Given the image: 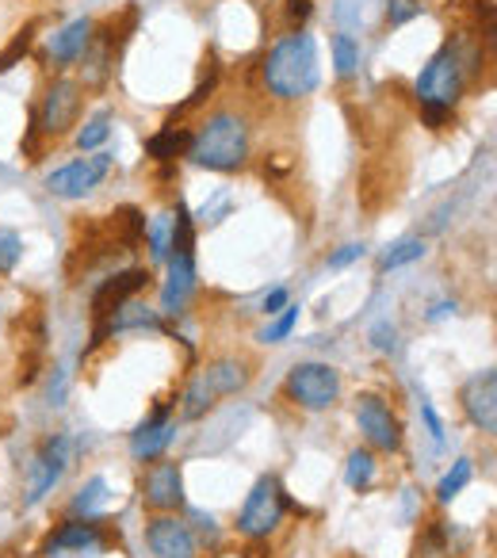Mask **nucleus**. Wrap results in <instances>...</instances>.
<instances>
[{
	"label": "nucleus",
	"instance_id": "1a4fd4ad",
	"mask_svg": "<svg viewBox=\"0 0 497 558\" xmlns=\"http://www.w3.org/2000/svg\"><path fill=\"white\" fill-rule=\"evenodd\" d=\"M149 271L146 268H126V271H116V276H108L96 288L93 295V322H96V333H93V349L96 344H104V326H108V318L119 311L123 303H131V299H138L142 291L149 288Z\"/></svg>",
	"mask_w": 497,
	"mask_h": 558
},
{
	"label": "nucleus",
	"instance_id": "6ab92c4d",
	"mask_svg": "<svg viewBox=\"0 0 497 558\" xmlns=\"http://www.w3.org/2000/svg\"><path fill=\"white\" fill-rule=\"evenodd\" d=\"M126 329H161V314L149 311L146 303H138V299H131V303H123L116 314L108 318V326H104V337L111 333H126Z\"/></svg>",
	"mask_w": 497,
	"mask_h": 558
},
{
	"label": "nucleus",
	"instance_id": "5701e85b",
	"mask_svg": "<svg viewBox=\"0 0 497 558\" xmlns=\"http://www.w3.org/2000/svg\"><path fill=\"white\" fill-rule=\"evenodd\" d=\"M104 501H108V478H88L85 486H81V494L73 497V517H96V512L104 509Z\"/></svg>",
	"mask_w": 497,
	"mask_h": 558
},
{
	"label": "nucleus",
	"instance_id": "412c9836",
	"mask_svg": "<svg viewBox=\"0 0 497 558\" xmlns=\"http://www.w3.org/2000/svg\"><path fill=\"white\" fill-rule=\"evenodd\" d=\"M215 402L218 398L207 390V383L199 379V372L187 379V387H184V395H180V417L184 421H199V417H207L210 410H215Z\"/></svg>",
	"mask_w": 497,
	"mask_h": 558
},
{
	"label": "nucleus",
	"instance_id": "c9c22d12",
	"mask_svg": "<svg viewBox=\"0 0 497 558\" xmlns=\"http://www.w3.org/2000/svg\"><path fill=\"white\" fill-rule=\"evenodd\" d=\"M311 0H288V20H291V27L299 32V24H306L311 20Z\"/></svg>",
	"mask_w": 497,
	"mask_h": 558
},
{
	"label": "nucleus",
	"instance_id": "4468645a",
	"mask_svg": "<svg viewBox=\"0 0 497 558\" xmlns=\"http://www.w3.org/2000/svg\"><path fill=\"white\" fill-rule=\"evenodd\" d=\"M104 524L108 520L100 517H70L65 524H58L54 532L47 535V543H43V555L54 558V555H65V550H104L108 547V539H104Z\"/></svg>",
	"mask_w": 497,
	"mask_h": 558
},
{
	"label": "nucleus",
	"instance_id": "20e7f679",
	"mask_svg": "<svg viewBox=\"0 0 497 558\" xmlns=\"http://www.w3.org/2000/svg\"><path fill=\"white\" fill-rule=\"evenodd\" d=\"M283 512H288V494H283L276 474H260L257 486L248 489L245 505L238 512V535L248 543H265L268 535L280 532Z\"/></svg>",
	"mask_w": 497,
	"mask_h": 558
},
{
	"label": "nucleus",
	"instance_id": "39448f33",
	"mask_svg": "<svg viewBox=\"0 0 497 558\" xmlns=\"http://www.w3.org/2000/svg\"><path fill=\"white\" fill-rule=\"evenodd\" d=\"M283 395H288V402H295L306 413L334 410L337 398H341V372L322 364V360H306V364H295L288 372Z\"/></svg>",
	"mask_w": 497,
	"mask_h": 558
},
{
	"label": "nucleus",
	"instance_id": "4c0bfd02",
	"mask_svg": "<svg viewBox=\"0 0 497 558\" xmlns=\"http://www.w3.org/2000/svg\"><path fill=\"white\" fill-rule=\"evenodd\" d=\"M375 349L379 352H395V329L383 322V326H375Z\"/></svg>",
	"mask_w": 497,
	"mask_h": 558
},
{
	"label": "nucleus",
	"instance_id": "c756f323",
	"mask_svg": "<svg viewBox=\"0 0 497 558\" xmlns=\"http://www.w3.org/2000/svg\"><path fill=\"white\" fill-rule=\"evenodd\" d=\"M20 256H24V241H20V233H12V230L0 226V276H9V271L20 264Z\"/></svg>",
	"mask_w": 497,
	"mask_h": 558
},
{
	"label": "nucleus",
	"instance_id": "c85d7f7f",
	"mask_svg": "<svg viewBox=\"0 0 497 558\" xmlns=\"http://www.w3.org/2000/svg\"><path fill=\"white\" fill-rule=\"evenodd\" d=\"M295 326H299V306H283L280 314H276V322L272 326L260 333V341H268V344H280V341H288L291 333H295Z\"/></svg>",
	"mask_w": 497,
	"mask_h": 558
},
{
	"label": "nucleus",
	"instance_id": "4be33fe9",
	"mask_svg": "<svg viewBox=\"0 0 497 558\" xmlns=\"http://www.w3.org/2000/svg\"><path fill=\"white\" fill-rule=\"evenodd\" d=\"M375 451L372 448H356L349 451V463H344V482H349V489H356V494H367L375 482Z\"/></svg>",
	"mask_w": 497,
	"mask_h": 558
},
{
	"label": "nucleus",
	"instance_id": "7ed1b4c3",
	"mask_svg": "<svg viewBox=\"0 0 497 558\" xmlns=\"http://www.w3.org/2000/svg\"><path fill=\"white\" fill-rule=\"evenodd\" d=\"M413 88H417L421 119H425L433 131H440L451 119V111H456V104L463 100V88H466V62L456 39H448L428 58Z\"/></svg>",
	"mask_w": 497,
	"mask_h": 558
},
{
	"label": "nucleus",
	"instance_id": "f3484780",
	"mask_svg": "<svg viewBox=\"0 0 497 558\" xmlns=\"http://www.w3.org/2000/svg\"><path fill=\"white\" fill-rule=\"evenodd\" d=\"M199 379L207 383V390L215 398H230V395H241V390L248 387V379H253V364L241 360V356H218L203 367Z\"/></svg>",
	"mask_w": 497,
	"mask_h": 558
},
{
	"label": "nucleus",
	"instance_id": "aec40b11",
	"mask_svg": "<svg viewBox=\"0 0 497 558\" xmlns=\"http://www.w3.org/2000/svg\"><path fill=\"white\" fill-rule=\"evenodd\" d=\"M187 142H192V134L165 123L154 138H146V154L154 157V161H172V157L187 154Z\"/></svg>",
	"mask_w": 497,
	"mask_h": 558
},
{
	"label": "nucleus",
	"instance_id": "9b49d317",
	"mask_svg": "<svg viewBox=\"0 0 497 558\" xmlns=\"http://www.w3.org/2000/svg\"><path fill=\"white\" fill-rule=\"evenodd\" d=\"M142 505L149 512H177L184 509V471L177 459H154L142 474Z\"/></svg>",
	"mask_w": 497,
	"mask_h": 558
},
{
	"label": "nucleus",
	"instance_id": "393cba45",
	"mask_svg": "<svg viewBox=\"0 0 497 558\" xmlns=\"http://www.w3.org/2000/svg\"><path fill=\"white\" fill-rule=\"evenodd\" d=\"M474 478V466H471V459H456L451 463V471L440 478V486H436V501L440 505H448L451 497H459L466 489V482Z\"/></svg>",
	"mask_w": 497,
	"mask_h": 558
},
{
	"label": "nucleus",
	"instance_id": "f704fd0d",
	"mask_svg": "<svg viewBox=\"0 0 497 558\" xmlns=\"http://www.w3.org/2000/svg\"><path fill=\"white\" fill-rule=\"evenodd\" d=\"M288 303H291V291H288V288L268 291V295H265V314H268V318H276V314H280Z\"/></svg>",
	"mask_w": 497,
	"mask_h": 558
},
{
	"label": "nucleus",
	"instance_id": "e433bc0d",
	"mask_svg": "<svg viewBox=\"0 0 497 558\" xmlns=\"http://www.w3.org/2000/svg\"><path fill=\"white\" fill-rule=\"evenodd\" d=\"M421 413H425V425H428V433H433V444H444V425H440V417H436L433 402H421Z\"/></svg>",
	"mask_w": 497,
	"mask_h": 558
},
{
	"label": "nucleus",
	"instance_id": "b1692460",
	"mask_svg": "<svg viewBox=\"0 0 497 558\" xmlns=\"http://www.w3.org/2000/svg\"><path fill=\"white\" fill-rule=\"evenodd\" d=\"M425 253H428V245L421 238H402L398 245H390L387 253L379 256V271H395V268H402V264L421 260Z\"/></svg>",
	"mask_w": 497,
	"mask_h": 558
},
{
	"label": "nucleus",
	"instance_id": "f8f14e48",
	"mask_svg": "<svg viewBox=\"0 0 497 558\" xmlns=\"http://www.w3.org/2000/svg\"><path fill=\"white\" fill-rule=\"evenodd\" d=\"M459 405H463L466 421H471L478 433L494 436L497 433V372L494 367H482L471 379L459 387Z\"/></svg>",
	"mask_w": 497,
	"mask_h": 558
},
{
	"label": "nucleus",
	"instance_id": "2f4dec72",
	"mask_svg": "<svg viewBox=\"0 0 497 558\" xmlns=\"http://www.w3.org/2000/svg\"><path fill=\"white\" fill-rule=\"evenodd\" d=\"M32 43H35V24H27L24 32H20L16 39H12V47L4 50V54H0V73H9L12 65H16L20 58L27 54V50H32Z\"/></svg>",
	"mask_w": 497,
	"mask_h": 558
},
{
	"label": "nucleus",
	"instance_id": "9d476101",
	"mask_svg": "<svg viewBox=\"0 0 497 558\" xmlns=\"http://www.w3.org/2000/svg\"><path fill=\"white\" fill-rule=\"evenodd\" d=\"M111 172V157L108 154H88L77 157V161L62 165L47 177V192L58 195V199H85L96 187L104 184V177Z\"/></svg>",
	"mask_w": 497,
	"mask_h": 558
},
{
	"label": "nucleus",
	"instance_id": "f03ea898",
	"mask_svg": "<svg viewBox=\"0 0 497 558\" xmlns=\"http://www.w3.org/2000/svg\"><path fill=\"white\" fill-rule=\"evenodd\" d=\"M260 85L272 100L299 104L318 88V47L314 35L291 32L260 62Z\"/></svg>",
	"mask_w": 497,
	"mask_h": 558
},
{
	"label": "nucleus",
	"instance_id": "6e6552de",
	"mask_svg": "<svg viewBox=\"0 0 497 558\" xmlns=\"http://www.w3.org/2000/svg\"><path fill=\"white\" fill-rule=\"evenodd\" d=\"M70 463H73V440L65 433H54L35 451L32 463H27V497H24L27 509L47 501V494L62 482V474L70 471Z\"/></svg>",
	"mask_w": 497,
	"mask_h": 558
},
{
	"label": "nucleus",
	"instance_id": "a211bd4d",
	"mask_svg": "<svg viewBox=\"0 0 497 558\" xmlns=\"http://www.w3.org/2000/svg\"><path fill=\"white\" fill-rule=\"evenodd\" d=\"M93 32H96L93 20H73L70 27H62V32L50 39V58H54L58 65L81 62L85 50H88V43H93Z\"/></svg>",
	"mask_w": 497,
	"mask_h": 558
},
{
	"label": "nucleus",
	"instance_id": "58836bf2",
	"mask_svg": "<svg viewBox=\"0 0 497 558\" xmlns=\"http://www.w3.org/2000/svg\"><path fill=\"white\" fill-rule=\"evenodd\" d=\"M451 311H456V306H451V303H436L433 311H428V322H440V318H448Z\"/></svg>",
	"mask_w": 497,
	"mask_h": 558
},
{
	"label": "nucleus",
	"instance_id": "f257e3e1",
	"mask_svg": "<svg viewBox=\"0 0 497 558\" xmlns=\"http://www.w3.org/2000/svg\"><path fill=\"white\" fill-rule=\"evenodd\" d=\"M187 161L210 172H238L253 157V126L238 108H218L195 126L187 142Z\"/></svg>",
	"mask_w": 497,
	"mask_h": 558
},
{
	"label": "nucleus",
	"instance_id": "a878e982",
	"mask_svg": "<svg viewBox=\"0 0 497 558\" xmlns=\"http://www.w3.org/2000/svg\"><path fill=\"white\" fill-rule=\"evenodd\" d=\"M169 241H172V215H157L154 222H146V245L157 264L169 260Z\"/></svg>",
	"mask_w": 497,
	"mask_h": 558
},
{
	"label": "nucleus",
	"instance_id": "2eb2a0df",
	"mask_svg": "<svg viewBox=\"0 0 497 558\" xmlns=\"http://www.w3.org/2000/svg\"><path fill=\"white\" fill-rule=\"evenodd\" d=\"M177 405H157L131 436V456L138 463H154V459L165 456V448L172 444V433H177Z\"/></svg>",
	"mask_w": 497,
	"mask_h": 558
},
{
	"label": "nucleus",
	"instance_id": "bb28decb",
	"mask_svg": "<svg viewBox=\"0 0 497 558\" xmlns=\"http://www.w3.org/2000/svg\"><path fill=\"white\" fill-rule=\"evenodd\" d=\"M334 65H337V77L341 81H349L352 73H356V65H360V47H356V39L352 35H334Z\"/></svg>",
	"mask_w": 497,
	"mask_h": 558
},
{
	"label": "nucleus",
	"instance_id": "423d86ee",
	"mask_svg": "<svg viewBox=\"0 0 497 558\" xmlns=\"http://www.w3.org/2000/svg\"><path fill=\"white\" fill-rule=\"evenodd\" d=\"M352 417H356V428L364 436V448L383 451V456H398L405 444L402 433V417L387 405V398L379 395H360L356 405H352Z\"/></svg>",
	"mask_w": 497,
	"mask_h": 558
},
{
	"label": "nucleus",
	"instance_id": "7c9ffc66",
	"mask_svg": "<svg viewBox=\"0 0 497 558\" xmlns=\"http://www.w3.org/2000/svg\"><path fill=\"white\" fill-rule=\"evenodd\" d=\"M215 88H218V70H210V73H207V81H203V85H195V93L187 96V100L180 104V108H172L169 126L177 123L180 116H187V111H192V108H199V104H207V100H210V93H215Z\"/></svg>",
	"mask_w": 497,
	"mask_h": 558
},
{
	"label": "nucleus",
	"instance_id": "cd10ccee",
	"mask_svg": "<svg viewBox=\"0 0 497 558\" xmlns=\"http://www.w3.org/2000/svg\"><path fill=\"white\" fill-rule=\"evenodd\" d=\"M108 134H111V111H96V116L77 131V149L85 154V149L104 146V142H108Z\"/></svg>",
	"mask_w": 497,
	"mask_h": 558
},
{
	"label": "nucleus",
	"instance_id": "ddd939ff",
	"mask_svg": "<svg viewBox=\"0 0 497 558\" xmlns=\"http://www.w3.org/2000/svg\"><path fill=\"white\" fill-rule=\"evenodd\" d=\"M146 547L154 558H199L195 532L177 512H157L146 524Z\"/></svg>",
	"mask_w": 497,
	"mask_h": 558
},
{
	"label": "nucleus",
	"instance_id": "0eeeda50",
	"mask_svg": "<svg viewBox=\"0 0 497 558\" xmlns=\"http://www.w3.org/2000/svg\"><path fill=\"white\" fill-rule=\"evenodd\" d=\"M81 108H85V85L73 77H58L47 85V96H43L39 111H35V123L47 138H62L77 126Z\"/></svg>",
	"mask_w": 497,
	"mask_h": 558
},
{
	"label": "nucleus",
	"instance_id": "473e14b6",
	"mask_svg": "<svg viewBox=\"0 0 497 558\" xmlns=\"http://www.w3.org/2000/svg\"><path fill=\"white\" fill-rule=\"evenodd\" d=\"M421 16V0H387V24L402 27Z\"/></svg>",
	"mask_w": 497,
	"mask_h": 558
},
{
	"label": "nucleus",
	"instance_id": "72a5a7b5",
	"mask_svg": "<svg viewBox=\"0 0 497 558\" xmlns=\"http://www.w3.org/2000/svg\"><path fill=\"white\" fill-rule=\"evenodd\" d=\"M360 256H364V241H352V245H341L337 248L334 256H329V268H349L352 260H360Z\"/></svg>",
	"mask_w": 497,
	"mask_h": 558
},
{
	"label": "nucleus",
	"instance_id": "dca6fc26",
	"mask_svg": "<svg viewBox=\"0 0 497 558\" xmlns=\"http://www.w3.org/2000/svg\"><path fill=\"white\" fill-rule=\"evenodd\" d=\"M195 295V253H169V279L161 288V314L177 318Z\"/></svg>",
	"mask_w": 497,
	"mask_h": 558
}]
</instances>
